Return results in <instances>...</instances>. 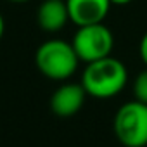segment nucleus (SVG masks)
Returning <instances> with one entry per match:
<instances>
[{
	"label": "nucleus",
	"mask_w": 147,
	"mask_h": 147,
	"mask_svg": "<svg viewBox=\"0 0 147 147\" xmlns=\"http://www.w3.org/2000/svg\"><path fill=\"white\" fill-rule=\"evenodd\" d=\"M126 66L113 55L87 62V67L82 75L83 88L90 97L95 99H111L118 95L126 87Z\"/></svg>",
	"instance_id": "1"
},
{
	"label": "nucleus",
	"mask_w": 147,
	"mask_h": 147,
	"mask_svg": "<svg viewBox=\"0 0 147 147\" xmlns=\"http://www.w3.org/2000/svg\"><path fill=\"white\" fill-rule=\"evenodd\" d=\"M80 57L71 42L52 38L43 42L35 54V64L43 76L62 82L71 78L78 69Z\"/></svg>",
	"instance_id": "2"
},
{
	"label": "nucleus",
	"mask_w": 147,
	"mask_h": 147,
	"mask_svg": "<svg viewBox=\"0 0 147 147\" xmlns=\"http://www.w3.org/2000/svg\"><path fill=\"white\" fill-rule=\"evenodd\" d=\"M114 135L125 147L147 145V104L140 100L125 102L113 121Z\"/></svg>",
	"instance_id": "3"
},
{
	"label": "nucleus",
	"mask_w": 147,
	"mask_h": 147,
	"mask_svg": "<svg viewBox=\"0 0 147 147\" xmlns=\"http://www.w3.org/2000/svg\"><path fill=\"white\" fill-rule=\"evenodd\" d=\"M76 55L83 62H92L111 55L114 47V36L104 23L78 26V31L71 40Z\"/></svg>",
	"instance_id": "4"
},
{
	"label": "nucleus",
	"mask_w": 147,
	"mask_h": 147,
	"mask_svg": "<svg viewBox=\"0 0 147 147\" xmlns=\"http://www.w3.org/2000/svg\"><path fill=\"white\" fill-rule=\"evenodd\" d=\"M87 90L83 88L82 82L80 83H62L61 87L55 88V92L50 97V109L55 116L59 118H71L85 104L87 99Z\"/></svg>",
	"instance_id": "5"
},
{
	"label": "nucleus",
	"mask_w": 147,
	"mask_h": 147,
	"mask_svg": "<svg viewBox=\"0 0 147 147\" xmlns=\"http://www.w3.org/2000/svg\"><path fill=\"white\" fill-rule=\"evenodd\" d=\"M69 21L76 26L104 23L109 14L111 0H66Z\"/></svg>",
	"instance_id": "6"
},
{
	"label": "nucleus",
	"mask_w": 147,
	"mask_h": 147,
	"mask_svg": "<svg viewBox=\"0 0 147 147\" xmlns=\"http://www.w3.org/2000/svg\"><path fill=\"white\" fill-rule=\"evenodd\" d=\"M38 26L47 33L61 31L69 21V11L66 0H43L36 11Z\"/></svg>",
	"instance_id": "7"
},
{
	"label": "nucleus",
	"mask_w": 147,
	"mask_h": 147,
	"mask_svg": "<svg viewBox=\"0 0 147 147\" xmlns=\"http://www.w3.org/2000/svg\"><path fill=\"white\" fill-rule=\"evenodd\" d=\"M133 94H135L137 100L147 104V66H145V69H142L138 73L133 82Z\"/></svg>",
	"instance_id": "8"
},
{
	"label": "nucleus",
	"mask_w": 147,
	"mask_h": 147,
	"mask_svg": "<svg viewBox=\"0 0 147 147\" xmlns=\"http://www.w3.org/2000/svg\"><path fill=\"white\" fill-rule=\"evenodd\" d=\"M138 54H140L142 62L147 66V31L144 33V36H142V40H140V45H138Z\"/></svg>",
	"instance_id": "9"
},
{
	"label": "nucleus",
	"mask_w": 147,
	"mask_h": 147,
	"mask_svg": "<svg viewBox=\"0 0 147 147\" xmlns=\"http://www.w3.org/2000/svg\"><path fill=\"white\" fill-rule=\"evenodd\" d=\"M4 33H5V21H4V16L0 14V40H2Z\"/></svg>",
	"instance_id": "10"
},
{
	"label": "nucleus",
	"mask_w": 147,
	"mask_h": 147,
	"mask_svg": "<svg viewBox=\"0 0 147 147\" xmlns=\"http://www.w3.org/2000/svg\"><path fill=\"white\" fill-rule=\"evenodd\" d=\"M131 0H111V4L113 5H126V4H130Z\"/></svg>",
	"instance_id": "11"
},
{
	"label": "nucleus",
	"mask_w": 147,
	"mask_h": 147,
	"mask_svg": "<svg viewBox=\"0 0 147 147\" xmlns=\"http://www.w3.org/2000/svg\"><path fill=\"white\" fill-rule=\"evenodd\" d=\"M9 2H14V4H23V2H30V0H9Z\"/></svg>",
	"instance_id": "12"
}]
</instances>
